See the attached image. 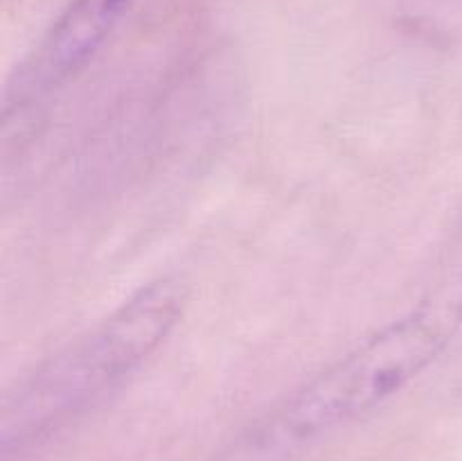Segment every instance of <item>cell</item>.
I'll list each match as a JSON object with an SVG mask.
<instances>
[{
  "instance_id": "cell-2",
  "label": "cell",
  "mask_w": 462,
  "mask_h": 461,
  "mask_svg": "<svg viewBox=\"0 0 462 461\" xmlns=\"http://www.w3.org/2000/svg\"><path fill=\"white\" fill-rule=\"evenodd\" d=\"M462 324V296L420 303L307 382L262 432L266 446H293L352 423L409 387L445 353Z\"/></svg>"
},
{
  "instance_id": "cell-3",
  "label": "cell",
  "mask_w": 462,
  "mask_h": 461,
  "mask_svg": "<svg viewBox=\"0 0 462 461\" xmlns=\"http://www.w3.org/2000/svg\"><path fill=\"white\" fill-rule=\"evenodd\" d=\"M131 0H70L14 72L5 95L3 138H21L45 104L75 80L106 43Z\"/></svg>"
},
{
  "instance_id": "cell-1",
  "label": "cell",
  "mask_w": 462,
  "mask_h": 461,
  "mask_svg": "<svg viewBox=\"0 0 462 461\" xmlns=\"http://www.w3.org/2000/svg\"><path fill=\"white\" fill-rule=\"evenodd\" d=\"M183 307V285L161 278L48 357L5 402L3 446L9 450L52 432L125 382L170 337Z\"/></svg>"
}]
</instances>
